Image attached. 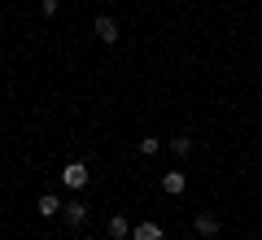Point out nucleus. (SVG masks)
I'll list each match as a JSON object with an SVG mask.
<instances>
[{
  "label": "nucleus",
  "mask_w": 262,
  "mask_h": 240,
  "mask_svg": "<svg viewBox=\"0 0 262 240\" xmlns=\"http://www.w3.org/2000/svg\"><path fill=\"white\" fill-rule=\"evenodd\" d=\"M88 179H92V175H88V166H83V162H66V166H61V184L70 188V192H83V188H88Z\"/></svg>",
  "instance_id": "obj_1"
},
{
  "label": "nucleus",
  "mask_w": 262,
  "mask_h": 240,
  "mask_svg": "<svg viewBox=\"0 0 262 240\" xmlns=\"http://www.w3.org/2000/svg\"><path fill=\"white\" fill-rule=\"evenodd\" d=\"M92 31H96V39H101V44H114V39H118V22H114L110 13H101V18L92 22Z\"/></svg>",
  "instance_id": "obj_2"
},
{
  "label": "nucleus",
  "mask_w": 262,
  "mask_h": 240,
  "mask_svg": "<svg viewBox=\"0 0 262 240\" xmlns=\"http://www.w3.org/2000/svg\"><path fill=\"white\" fill-rule=\"evenodd\" d=\"M184 188H188L184 170H166V175H162V192H166V197H184Z\"/></svg>",
  "instance_id": "obj_3"
},
{
  "label": "nucleus",
  "mask_w": 262,
  "mask_h": 240,
  "mask_svg": "<svg viewBox=\"0 0 262 240\" xmlns=\"http://www.w3.org/2000/svg\"><path fill=\"white\" fill-rule=\"evenodd\" d=\"M61 219L70 223V227H83V219H88V205L79 201V197H75V201H66V205H61Z\"/></svg>",
  "instance_id": "obj_4"
},
{
  "label": "nucleus",
  "mask_w": 262,
  "mask_h": 240,
  "mask_svg": "<svg viewBox=\"0 0 262 240\" xmlns=\"http://www.w3.org/2000/svg\"><path fill=\"white\" fill-rule=\"evenodd\" d=\"M131 240H162V227L158 223H136L131 227Z\"/></svg>",
  "instance_id": "obj_5"
},
{
  "label": "nucleus",
  "mask_w": 262,
  "mask_h": 240,
  "mask_svg": "<svg viewBox=\"0 0 262 240\" xmlns=\"http://www.w3.org/2000/svg\"><path fill=\"white\" fill-rule=\"evenodd\" d=\"M196 231H201V236H219V214H196Z\"/></svg>",
  "instance_id": "obj_6"
},
{
  "label": "nucleus",
  "mask_w": 262,
  "mask_h": 240,
  "mask_svg": "<svg viewBox=\"0 0 262 240\" xmlns=\"http://www.w3.org/2000/svg\"><path fill=\"white\" fill-rule=\"evenodd\" d=\"M110 236L114 240H131V223L122 219V214H114V219H110Z\"/></svg>",
  "instance_id": "obj_7"
},
{
  "label": "nucleus",
  "mask_w": 262,
  "mask_h": 240,
  "mask_svg": "<svg viewBox=\"0 0 262 240\" xmlns=\"http://www.w3.org/2000/svg\"><path fill=\"white\" fill-rule=\"evenodd\" d=\"M39 214H44V219H53V214H61V201H57L53 192H44V197H39Z\"/></svg>",
  "instance_id": "obj_8"
},
{
  "label": "nucleus",
  "mask_w": 262,
  "mask_h": 240,
  "mask_svg": "<svg viewBox=\"0 0 262 240\" xmlns=\"http://www.w3.org/2000/svg\"><path fill=\"white\" fill-rule=\"evenodd\" d=\"M170 153H175V157H188V153H192V140H188V136H175V140H170Z\"/></svg>",
  "instance_id": "obj_9"
},
{
  "label": "nucleus",
  "mask_w": 262,
  "mask_h": 240,
  "mask_svg": "<svg viewBox=\"0 0 262 240\" xmlns=\"http://www.w3.org/2000/svg\"><path fill=\"white\" fill-rule=\"evenodd\" d=\"M136 148H140L144 157H153V153H158V148H162V140H153V136H149V140H140V144H136Z\"/></svg>",
  "instance_id": "obj_10"
},
{
  "label": "nucleus",
  "mask_w": 262,
  "mask_h": 240,
  "mask_svg": "<svg viewBox=\"0 0 262 240\" xmlns=\"http://www.w3.org/2000/svg\"><path fill=\"white\" fill-rule=\"evenodd\" d=\"M57 5H61V0H39V9H44V18H53V13H57Z\"/></svg>",
  "instance_id": "obj_11"
}]
</instances>
